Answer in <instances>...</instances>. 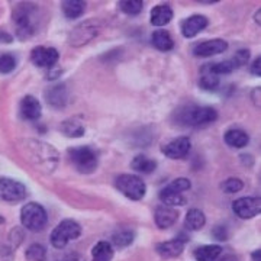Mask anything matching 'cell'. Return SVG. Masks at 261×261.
Listing matches in <instances>:
<instances>
[{
    "label": "cell",
    "instance_id": "cell-1",
    "mask_svg": "<svg viewBox=\"0 0 261 261\" xmlns=\"http://www.w3.org/2000/svg\"><path fill=\"white\" fill-rule=\"evenodd\" d=\"M28 160L41 171L53 173L60 163V152L53 145L38 140H28L22 144Z\"/></svg>",
    "mask_w": 261,
    "mask_h": 261
},
{
    "label": "cell",
    "instance_id": "cell-2",
    "mask_svg": "<svg viewBox=\"0 0 261 261\" xmlns=\"http://www.w3.org/2000/svg\"><path fill=\"white\" fill-rule=\"evenodd\" d=\"M12 20L16 37L22 41L29 39L37 34L39 28V9L34 3H19L13 9Z\"/></svg>",
    "mask_w": 261,
    "mask_h": 261
},
{
    "label": "cell",
    "instance_id": "cell-3",
    "mask_svg": "<svg viewBox=\"0 0 261 261\" xmlns=\"http://www.w3.org/2000/svg\"><path fill=\"white\" fill-rule=\"evenodd\" d=\"M218 112L211 106H197V105H190L185 106L176 113L174 119L183 125V126H190V128H200L211 125L218 119Z\"/></svg>",
    "mask_w": 261,
    "mask_h": 261
},
{
    "label": "cell",
    "instance_id": "cell-4",
    "mask_svg": "<svg viewBox=\"0 0 261 261\" xmlns=\"http://www.w3.org/2000/svg\"><path fill=\"white\" fill-rule=\"evenodd\" d=\"M67 154H68V159H70V163L73 164V167L82 174H92L99 166L97 154L89 145L68 148Z\"/></svg>",
    "mask_w": 261,
    "mask_h": 261
},
{
    "label": "cell",
    "instance_id": "cell-5",
    "mask_svg": "<svg viewBox=\"0 0 261 261\" xmlns=\"http://www.w3.org/2000/svg\"><path fill=\"white\" fill-rule=\"evenodd\" d=\"M82 235V226L74 219H64L57 225L49 235V243L57 250H63Z\"/></svg>",
    "mask_w": 261,
    "mask_h": 261
},
{
    "label": "cell",
    "instance_id": "cell-6",
    "mask_svg": "<svg viewBox=\"0 0 261 261\" xmlns=\"http://www.w3.org/2000/svg\"><path fill=\"white\" fill-rule=\"evenodd\" d=\"M20 222L22 226H25L28 231L41 232L48 224L47 211L37 202L27 203L20 211Z\"/></svg>",
    "mask_w": 261,
    "mask_h": 261
},
{
    "label": "cell",
    "instance_id": "cell-7",
    "mask_svg": "<svg viewBox=\"0 0 261 261\" xmlns=\"http://www.w3.org/2000/svg\"><path fill=\"white\" fill-rule=\"evenodd\" d=\"M115 187L121 192L125 197L130 200H141L144 199L147 186L145 181L135 174H121L115 178Z\"/></svg>",
    "mask_w": 261,
    "mask_h": 261
},
{
    "label": "cell",
    "instance_id": "cell-8",
    "mask_svg": "<svg viewBox=\"0 0 261 261\" xmlns=\"http://www.w3.org/2000/svg\"><path fill=\"white\" fill-rule=\"evenodd\" d=\"M28 195L27 187L19 180L10 177H0V202L15 205L22 200Z\"/></svg>",
    "mask_w": 261,
    "mask_h": 261
},
{
    "label": "cell",
    "instance_id": "cell-9",
    "mask_svg": "<svg viewBox=\"0 0 261 261\" xmlns=\"http://www.w3.org/2000/svg\"><path fill=\"white\" fill-rule=\"evenodd\" d=\"M100 31V27L96 20H86V22H82L79 27H75L70 35H68V44L71 47L79 48L84 47L86 44H89L92 39L97 37Z\"/></svg>",
    "mask_w": 261,
    "mask_h": 261
},
{
    "label": "cell",
    "instance_id": "cell-10",
    "mask_svg": "<svg viewBox=\"0 0 261 261\" xmlns=\"http://www.w3.org/2000/svg\"><path fill=\"white\" fill-rule=\"evenodd\" d=\"M60 60V53L53 47H35L31 51V61L35 67L39 68H53L56 67Z\"/></svg>",
    "mask_w": 261,
    "mask_h": 261
},
{
    "label": "cell",
    "instance_id": "cell-11",
    "mask_svg": "<svg viewBox=\"0 0 261 261\" xmlns=\"http://www.w3.org/2000/svg\"><path fill=\"white\" fill-rule=\"evenodd\" d=\"M233 214L241 219H252L261 211V202L258 197L245 196L241 199H237L232 203Z\"/></svg>",
    "mask_w": 261,
    "mask_h": 261
},
{
    "label": "cell",
    "instance_id": "cell-12",
    "mask_svg": "<svg viewBox=\"0 0 261 261\" xmlns=\"http://www.w3.org/2000/svg\"><path fill=\"white\" fill-rule=\"evenodd\" d=\"M45 102L48 103V106H51L53 109H64L65 106L68 105L70 100V90L67 87V84L58 83L48 87L44 93Z\"/></svg>",
    "mask_w": 261,
    "mask_h": 261
},
{
    "label": "cell",
    "instance_id": "cell-13",
    "mask_svg": "<svg viewBox=\"0 0 261 261\" xmlns=\"http://www.w3.org/2000/svg\"><path fill=\"white\" fill-rule=\"evenodd\" d=\"M187 241H189L187 237H180V235H178V237L170 240V241L157 244L155 251H157V254H159L161 258H164V260L176 258L180 254H183Z\"/></svg>",
    "mask_w": 261,
    "mask_h": 261
},
{
    "label": "cell",
    "instance_id": "cell-14",
    "mask_svg": "<svg viewBox=\"0 0 261 261\" xmlns=\"http://www.w3.org/2000/svg\"><path fill=\"white\" fill-rule=\"evenodd\" d=\"M190 148H192V144L187 137H177L174 140L168 141L167 144H164L161 151L167 159L181 160L189 154Z\"/></svg>",
    "mask_w": 261,
    "mask_h": 261
},
{
    "label": "cell",
    "instance_id": "cell-15",
    "mask_svg": "<svg viewBox=\"0 0 261 261\" xmlns=\"http://www.w3.org/2000/svg\"><path fill=\"white\" fill-rule=\"evenodd\" d=\"M228 49V42L221 39V38H216V39H207L203 42H199L195 48H193V54L196 57H214L218 54H222Z\"/></svg>",
    "mask_w": 261,
    "mask_h": 261
},
{
    "label": "cell",
    "instance_id": "cell-16",
    "mask_svg": "<svg viewBox=\"0 0 261 261\" xmlns=\"http://www.w3.org/2000/svg\"><path fill=\"white\" fill-rule=\"evenodd\" d=\"M19 115L25 121H38L42 115V108L39 100L31 94L25 96L19 105Z\"/></svg>",
    "mask_w": 261,
    "mask_h": 261
},
{
    "label": "cell",
    "instance_id": "cell-17",
    "mask_svg": "<svg viewBox=\"0 0 261 261\" xmlns=\"http://www.w3.org/2000/svg\"><path fill=\"white\" fill-rule=\"evenodd\" d=\"M178 211L167 205H161L154 211V221L160 229H168L177 222Z\"/></svg>",
    "mask_w": 261,
    "mask_h": 261
},
{
    "label": "cell",
    "instance_id": "cell-18",
    "mask_svg": "<svg viewBox=\"0 0 261 261\" xmlns=\"http://www.w3.org/2000/svg\"><path fill=\"white\" fill-rule=\"evenodd\" d=\"M209 25V20L203 15H192L181 22V34L185 38H195Z\"/></svg>",
    "mask_w": 261,
    "mask_h": 261
},
{
    "label": "cell",
    "instance_id": "cell-19",
    "mask_svg": "<svg viewBox=\"0 0 261 261\" xmlns=\"http://www.w3.org/2000/svg\"><path fill=\"white\" fill-rule=\"evenodd\" d=\"M173 16H174L173 8L168 3H161V5H157L151 9L149 20H151L152 27L163 28L173 20Z\"/></svg>",
    "mask_w": 261,
    "mask_h": 261
},
{
    "label": "cell",
    "instance_id": "cell-20",
    "mask_svg": "<svg viewBox=\"0 0 261 261\" xmlns=\"http://www.w3.org/2000/svg\"><path fill=\"white\" fill-rule=\"evenodd\" d=\"M60 130L63 132V135L68 138H82L86 132V128H84L83 121L79 116H73L61 123Z\"/></svg>",
    "mask_w": 261,
    "mask_h": 261
},
{
    "label": "cell",
    "instance_id": "cell-21",
    "mask_svg": "<svg viewBox=\"0 0 261 261\" xmlns=\"http://www.w3.org/2000/svg\"><path fill=\"white\" fill-rule=\"evenodd\" d=\"M151 44L152 47L159 51H163V53H167V51H171L174 48V41H173V37L170 35V32L166 31V29H157L152 32L151 35Z\"/></svg>",
    "mask_w": 261,
    "mask_h": 261
},
{
    "label": "cell",
    "instance_id": "cell-22",
    "mask_svg": "<svg viewBox=\"0 0 261 261\" xmlns=\"http://www.w3.org/2000/svg\"><path fill=\"white\" fill-rule=\"evenodd\" d=\"M224 141L226 145H229L232 148H244L250 142V137L245 130L232 128V129H228L225 132Z\"/></svg>",
    "mask_w": 261,
    "mask_h": 261
},
{
    "label": "cell",
    "instance_id": "cell-23",
    "mask_svg": "<svg viewBox=\"0 0 261 261\" xmlns=\"http://www.w3.org/2000/svg\"><path fill=\"white\" fill-rule=\"evenodd\" d=\"M206 224V216L200 209H189L185 219V226L189 231H200Z\"/></svg>",
    "mask_w": 261,
    "mask_h": 261
},
{
    "label": "cell",
    "instance_id": "cell-24",
    "mask_svg": "<svg viewBox=\"0 0 261 261\" xmlns=\"http://www.w3.org/2000/svg\"><path fill=\"white\" fill-rule=\"evenodd\" d=\"M221 254H222V248L215 244L202 245V247L196 248L193 252L196 261H216Z\"/></svg>",
    "mask_w": 261,
    "mask_h": 261
},
{
    "label": "cell",
    "instance_id": "cell-25",
    "mask_svg": "<svg viewBox=\"0 0 261 261\" xmlns=\"http://www.w3.org/2000/svg\"><path fill=\"white\" fill-rule=\"evenodd\" d=\"M130 168L138 171V173H142V174H151L157 168V161L149 159L144 154H140V155L134 157V160L130 161Z\"/></svg>",
    "mask_w": 261,
    "mask_h": 261
},
{
    "label": "cell",
    "instance_id": "cell-26",
    "mask_svg": "<svg viewBox=\"0 0 261 261\" xmlns=\"http://www.w3.org/2000/svg\"><path fill=\"white\" fill-rule=\"evenodd\" d=\"M61 9L67 19L80 18L86 10V2L83 0H64L61 3Z\"/></svg>",
    "mask_w": 261,
    "mask_h": 261
},
{
    "label": "cell",
    "instance_id": "cell-27",
    "mask_svg": "<svg viewBox=\"0 0 261 261\" xmlns=\"http://www.w3.org/2000/svg\"><path fill=\"white\" fill-rule=\"evenodd\" d=\"M113 255V245L108 241H99L92 250V261H112Z\"/></svg>",
    "mask_w": 261,
    "mask_h": 261
},
{
    "label": "cell",
    "instance_id": "cell-28",
    "mask_svg": "<svg viewBox=\"0 0 261 261\" xmlns=\"http://www.w3.org/2000/svg\"><path fill=\"white\" fill-rule=\"evenodd\" d=\"M219 75L214 74L206 65H203L200 68V79H199V86L203 89V90H207V92H214L219 87Z\"/></svg>",
    "mask_w": 261,
    "mask_h": 261
},
{
    "label": "cell",
    "instance_id": "cell-29",
    "mask_svg": "<svg viewBox=\"0 0 261 261\" xmlns=\"http://www.w3.org/2000/svg\"><path fill=\"white\" fill-rule=\"evenodd\" d=\"M160 200L163 202V205L171 206V207H174V206H183L187 203L186 197L183 196V193L174 192V190L168 189L167 186L160 192Z\"/></svg>",
    "mask_w": 261,
    "mask_h": 261
},
{
    "label": "cell",
    "instance_id": "cell-30",
    "mask_svg": "<svg viewBox=\"0 0 261 261\" xmlns=\"http://www.w3.org/2000/svg\"><path fill=\"white\" fill-rule=\"evenodd\" d=\"M135 240V233L130 229H119L112 235V244L118 248H125L129 247Z\"/></svg>",
    "mask_w": 261,
    "mask_h": 261
},
{
    "label": "cell",
    "instance_id": "cell-31",
    "mask_svg": "<svg viewBox=\"0 0 261 261\" xmlns=\"http://www.w3.org/2000/svg\"><path fill=\"white\" fill-rule=\"evenodd\" d=\"M206 67L216 75L229 74V73L237 70L232 60H225V61H219V63H209V64H206Z\"/></svg>",
    "mask_w": 261,
    "mask_h": 261
},
{
    "label": "cell",
    "instance_id": "cell-32",
    "mask_svg": "<svg viewBox=\"0 0 261 261\" xmlns=\"http://www.w3.org/2000/svg\"><path fill=\"white\" fill-rule=\"evenodd\" d=\"M25 257L28 261H47V248L41 244H32L25 252Z\"/></svg>",
    "mask_w": 261,
    "mask_h": 261
},
{
    "label": "cell",
    "instance_id": "cell-33",
    "mask_svg": "<svg viewBox=\"0 0 261 261\" xmlns=\"http://www.w3.org/2000/svg\"><path fill=\"white\" fill-rule=\"evenodd\" d=\"M119 8L125 15L137 16V15H140L141 10L144 8V3L141 0H121Z\"/></svg>",
    "mask_w": 261,
    "mask_h": 261
},
{
    "label": "cell",
    "instance_id": "cell-34",
    "mask_svg": "<svg viewBox=\"0 0 261 261\" xmlns=\"http://www.w3.org/2000/svg\"><path fill=\"white\" fill-rule=\"evenodd\" d=\"M221 189H222V192L224 193H238V192H241L244 189V181L241 178L238 177H231V178H226L225 181L221 183Z\"/></svg>",
    "mask_w": 261,
    "mask_h": 261
},
{
    "label": "cell",
    "instance_id": "cell-35",
    "mask_svg": "<svg viewBox=\"0 0 261 261\" xmlns=\"http://www.w3.org/2000/svg\"><path fill=\"white\" fill-rule=\"evenodd\" d=\"M16 68V58L13 54L5 53L0 54V73L2 74H9Z\"/></svg>",
    "mask_w": 261,
    "mask_h": 261
},
{
    "label": "cell",
    "instance_id": "cell-36",
    "mask_svg": "<svg viewBox=\"0 0 261 261\" xmlns=\"http://www.w3.org/2000/svg\"><path fill=\"white\" fill-rule=\"evenodd\" d=\"M233 61V64L237 68H240V67H243L248 63V60H250V51L248 49H240V51H237L235 53V56L231 58Z\"/></svg>",
    "mask_w": 261,
    "mask_h": 261
},
{
    "label": "cell",
    "instance_id": "cell-37",
    "mask_svg": "<svg viewBox=\"0 0 261 261\" xmlns=\"http://www.w3.org/2000/svg\"><path fill=\"white\" fill-rule=\"evenodd\" d=\"M212 237L216 241H226L228 240V229L225 225H216L212 229Z\"/></svg>",
    "mask_w": 261,
    "mask_h": 261
},
{
    "label": "cell",
    "instance_id": "cell-38",
    "mask_svg": "<svg viewBox=\"0 0 261 261\" xmlns=\"http://www.w3.org/2000/svg\"><path fill=\"white\" fill-rule=\"evenodd\" d=\"M251 73H252V75H257V77H260L261 75V58L260 57H257V58L252 61Z\"/></svg>",
    "mask_w": 261,
    "mask_h": 261
},
{
    "label": "cell",
    "instance_id": "cell-39",
    "mask_svg": "<svg viewBox=\"0 0 261 261\" xmlns=\"http://www.w3.org/2000/svg\"><path fill=\"white\" fill-rule=\"evenodd\" d=\"M12 42H13V37L8 31L0 29V44H12Z\"/></svg>",
    "mask_w": 261,
    "mask_h": 261
},
{
    "label": "cell",
    "instance_id": "cell-40",
    "mask_svg": "<svg viewBox=\"0 0 261 261\" xmlns=\"http://www.w3.org/2000/svg\"><path fill=\"white\" fill-rule=\"evenodd\" d=\"M260 93H261L260 87H257V89L252 92V96L255 94V97H254V102H255V106H257V108H260Z\"/></svg>",
    "mask_w": 261,
    "mask_h": 261
},
{
    "label": "cell",
    "instance_id": "cell-41",
    "mask_svg": "<svg viewBox=\"0 0 261 261\" xmlns=\"http://www.w3.org/2000/svg\"><path fill=\"white\" fill-rule=\"evenodd\" d=\"M251 257H252V260L254 261H261V251L260 250H255V251L252 252L251 254Z\"/></svg>",
    "mask_w": 261,
    "mask_h": 261
},
{
    "label": "cell",
    "instance_id": "cell-42",
    "mask_svg": "<svg viewBox=\"0 0 261 261\" xmlns=\"http://www.w3.org/2000/svg\"><path fill=\"white\" fill-rule=\"evenodd\" d=\"M218 261H238V258L235 255H232V254H229V255H225V257H222L221 260Z\"/></svg>",
    "mask_w": 261,
    "mask_h": 261
},
{
    "label": "cell",
    "instance_id": "cell-43",
    "mask_svg": "<svg viewBox=\"0 0 261 261\" xmlns=\"http://www.w3.org/2000/svg\"><path fill=\"white\" fill-rule=\"evenodd\" d=\"M255 22H257V23H260V12H257V13H255Z\"/></svg>",
    "mask_w": 261,
    "mask_h": 261
},
{
    "label": "cell",
    "instance_id": "cell-44",
    "mask_svg": "<svg viewBox=\"0 0 261 261\" xmlns=\"http://www.w3.org/2000/svg\"><path fill=\"white\" fill-rule=\"evenodd\" d=\"M3 222H5V218H3V216H2V215H0V225L3 224Z\"/></svg>",
    "mask_w": 261,
    "mask_h": 261
},
{
    "label": "cell",
    "instance_id": "cell-45",
    "mask_svg": "<svg viewBox=\"0 0 261 261\" xmlns=\"http://www.w3.org/2000/svg\"><path fill=\"white\" fill-rule=\"evenodd\" d=\"M64 261H80L79 258H68V260H64Z\"/></svg>",
    "mask_w": 261,
    "mask_h": 261
}]
</instances>
